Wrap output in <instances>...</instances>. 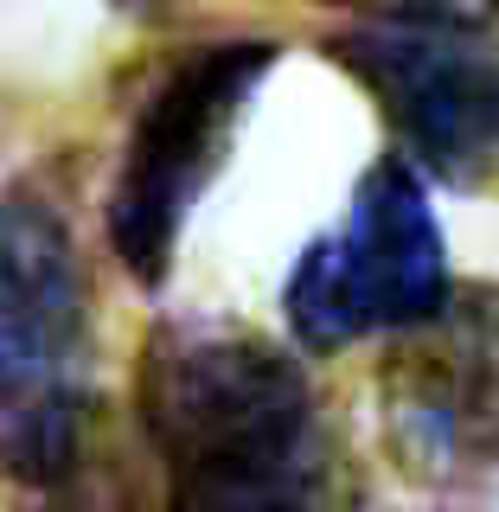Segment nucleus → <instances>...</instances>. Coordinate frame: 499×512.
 Returning a JSON list of instances; mask_svg holds the SVG:
<instances>
[{
  "mask_svg": "<svg viewBox=\"0 0 499 512\" xmlns=\"http://www.w3.org/2000/svg\"><path fill=\"white\" fill-rule=\"evenodd\" d=\"M90 429V282L39 180L0 186V474L58 493Z\"/></svg>",
  "mask_w": 499,
  "mask_h": 512,
  "instance_id": "2",
  "label": "nucleus"
},
{
  "mask_svg": "<svg viewBox=\"0 0 499 512\" xmlns=\"http://www.w3.org/2000/svg\"><path fill=\"white\" fill-rule=\"evenodd\" d=\"M346 7H372L391 20H455V26H480L499 13V0H346Z\"/></svg>",
  "mask_w": 499,
  "mask_h": 512,
  "instance_id": "7",
  "label": "nucleus"
},
{
  "mask_svg": "<svg viewBox=\"0 0 499 512\" xmlns=\"http://www.w3.org/2000/svg\"><path fill=\"white\" fill-rule=\"evenodd\" d=\"M333 58L365 84L410 167L468 186L499 167V52L455 20H378L333 39Z\"/></svg>",
  "mask_w": 499,
  "mask_h": 512,
  "instance_id": "5",
  "label": "nucleus"
},
{
  "mask_svg": "<svg viewBox=\"0 0 499 512\" xmlns=\"http://www.w3.org/2000/svg\"><path fill=\"white\" fill-rule=\"evenodd\" d=\"M436 346L397 372V429L436 474L487 468L499 455V295L455 301L429 320Z\"/></svg>",
  "mask_w": 499,
  "mask_h": 512,
  "instance_id": "6",
  "label": "nucleus"
},
{
  "mask_svg": "<svg viewBox=\"0 0 499 512\" xmlns=\"http://www.w3.org/2000/svg\"><path fill=\"white\" fill-rule=\"evenodd\" d=\"M135 397L167 512H372L314 378L263 333L160 320Z\"/></svg>",
  "mask_w": 499,
  "mask_h": 512,
  "instance_id": "1",
  "label": "nucleus"
},
{
  "mask_svg": "<svg viewBox=\"0 0 499 512\" xmlns=\"http://www.w3.org/2000/svg\"><path fill=\"white\" fill-rule=\"evenodd\" d=\"M448 295L455 276L429 186L404 154H384L352 186L346 218L295 256L282 282V314L308 352H340L365 333L429 327Z\"/></svg>",
  "mask_w": 499,
  "mask_h": 512,
  "instance_id": "3",
  "label": "nucleus"
},
{
  "mask_svg": "<svg viewBox=\"0 0 499 512\" xmlns=\"http://www.w3.org/2000/svg\"><path fill=\"white\" fill-rule=\"evenodd\" d=\"M276 71L269 39H212L167 64V77L148 90L135 128L122 141V167L109 186V250L141 288H160L173 269L199 192L231 154V135L244 122L256 84Z\"/></svg>",
  "mask_w": 499,
  "mask_h": 512,
  "instance_id": "4",
  "label": "nucleus"
}]
</instances>
